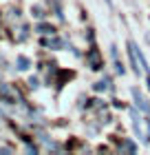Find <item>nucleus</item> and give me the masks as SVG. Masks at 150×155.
<instances>
[{
  "mask_svg": "<svg viewBox=\"0 0 150 155\" xmlns=\"http://www.w3.org/2000/svg\"><path fill=\"white\" fill-rule=\"evenodd\" d=\"M106 89H108V80H102L95 84V91H106Z\"/></svg>",
  "mask_w": 150,
  "mask_h": 155,
  "instance_id": "nucleus-5",
  "label": "nucleus"
},
{
  "mask_svg": "<svg viewBox=\"0 0 150 155\" xmlns=\"http://www.w3.org/2000/svg\"><path fill=\"white\" fill-rule=\"evenodd\" d=\"M29 84H31V89H35V87H38V80H35V78H31Z\"/></svg>",
  "mask_w": 150,
  "mask_h": 155,
  "instance_id": "nucleus-7",
  "label": "nucleus"
},
{
  "mask_svg": "<svg viewBox=\"0 0 150 155\" xmlns=\"http://www.w3.org/2000/svg\"><path fill=\"white\" fill-rule=\"evenodd\" d=\"M132 97H135V104H137V107L144 111L146 115H150V104L146 102V97L139 93V89H132Z\"/></svg>",
  "mask_w": 150,
  "mask_h": 155,
  "instance_id": "nucleus-2",
  "label": "nucleus"
},
{
  "mask_svg": "<svg viewBox=\"0 0 150 155\" xmlns=\"http://www.w3.org/2000/svg\"><path fill=\"white\" fill-rule=\"evenodd\" d=\"M38 31L40 33H51V36H53L55 29H53V27H49V25H38Z\"/></svg>",
  "mask_w": 150,
  "mask_h": 155,
  "instance_id": "nucleus-4",
  "label": "nucleus"
},
{
  "mask_svg": "<svg viewBox=\"0 0 150 155\" xmlns=\"http://www.w3.org/2000/svg\"><path fill=\"white\" fill-rule=\"evenodd\" d=\"M18 69L20 71H27V69H29V58H24V55H18Z\"/></svg>",
  "mask_w": 150,
  "mask_h": 155,
  "instance_id": "nucleus-3",
  "label": "nucleus"
},
{
  "mask_svg": "<svg viewBox=\"0 0 150 155\" xmlns=\"http://www.w3.org/2000/svg\"><path fill=\"white\" fill-rule=\"evenodd\" d=\"M130 117H132V129H135V133H137V137L141 140V142H150V135L144 131V122H146V120H141L135 109L130 111Z\"/></svg>",
  "mask_w": 150,
  "mask_h": 155,
  "instance_id": "nucleus-1",
  "label": "nucleus"
},
{
  "mask_svg": "<svg viewBox=\"0 0 150 155\" xmlns=\"http://www.w3.org/2000/svg\"><path fill=\"white\" fill-rule=\"evenodd\" d=\"M106 2H108V5H110V0H106Z\"/></svg>",
  "mask_w": 150,
  "mask_h": 155,
  "instance_id": "nucleus-8",
  "label": "nucleus"
},
{
  "mask_svg": "<svg viewBox=\"0 0 150 155\" xmlns=\"http://www.w3.org/2000/svg\"><path fill=\"white\" fill-rule=\"evenodd\" d=\"M33 13H35V16H38V18H42V16H44V13H42V9H40V7H35V9H33Z\"/></svg>",
  "mask_w": 150,
  "mask_h": 155,
  "instance_id": "nucleus-6",
  "label": "nucleus"
}]
</instances>
